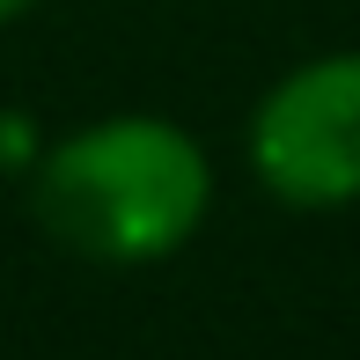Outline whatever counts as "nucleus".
Here are the masks:
<instances>
[{
  "mask_svg": "<svg viewBox=\"0 0 360 360\" xmlns=\"http://www.w3.org/2000/svg\"><path fill=\"white\" fill-rule=\"evenodd\" d=\"M214 206V162L176 118L110 110L59 133L30 169V214L81 265H162L199 236Z\"/></svg>",
  "mask_w": 360,
  "mask_h": 360,
  "instance_id": "f257e3e1",
  "label": "nucleus"
},
{
  "mask_svg": "<svg viewBox=\"0 0 360 360\" xmlns=\"http://www.w3.org/2000/svg\"><path fill=\"white\" fill-rule=\"evenodd\" d=\"M250 169L294 214L360 206V52H316L257 96Z\"/></svg>",
  "mask_w": 360,
  "mask_h": 360,
  "instance_id": "f03ea898",
  "label": "nucleus"
},
{
  "mask_svg": "<svg viewBox=\"0 0 360 360\" xmlns=\"http://www.w3.org/2000/svg\"><path fill=\"white\" fill-rule=\"evenodd\" d=\"M37 0H0V22H15V15H30Z\"/></svg>",
  "mask_w": 360,
  "mask_h": 360,
  "instance_id": "7ed1b4c3",
  "label": "nucleus"
}]
</instances>
